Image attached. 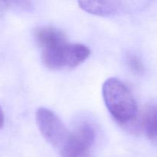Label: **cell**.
Wrapping results in <instances>:
<instances>
[{
  "instance_id": "obj_1",
  "label": "cell",
  "mask_w": 157,
  "mask_h": 157,
  "mask_svg": "<svg viewBox=\"0 0 157 157\" xmlns=\"http://www.w3.org/2000/svg\"><path fill=\"white\" fill-rule=\"evenodd\" d=\"M102 94L107 110L117 122L127 124L135 119L137 104L124 83L117 78H108L103 84Z\"/></svg>"
},
{
  "instance_id": "obj_2",
  "label": "cell",
  "mask_w": 157,
  "mask_h": 157,
  "mask_svg": "<svg viewBox=\"0 0 157 157\" xmlns=\"http://www.w3.org/2000/svg\"><path fill=\"white\" fill-rule=\"evenodd\" d=\"M90 55V48L87 46L65 41L42 50L41 59L48 68L61 70L76 67L86 61Z\"/></svg>"
},
{
  "instance_id": "obj_3",
  "label": "cell",
  "mask_w": 157,
  "mask_h": 157,
  "mask_svg": "<svg viewBox=\"0 0 157 157\" xmlns=\"http://www.w3.org/2000/svg\"><path fill=\"white\" fill-rule=\"evenodd\" d=\"M96 140L95 130L91 124L82 123L72 132L60 149L61 157H90Z\"/></svg>"
},
{
  "instance_id": "obj_4",
  "label": "cell",
  "mask_w": 157,
  "mask_h": 157,
  "mask_svg": "<svg viewBox=\"0 0 157 157\" xmlns=\"http://www.w3.org/2000/svg\"><path fill=\"white\" fill-rule=\"evenodd\" d=\"M35 119L43 137L51 145L60 150L70 133L64 123L53 111L45 107L37 110Z\"/></svg>"
},
{
  "instance_id": "obj_5",
  "label": "cell",
  "mask_w": 157,
  "mask_h": 157,
  "mask_svg": "<svg viewBox=\"0 0 157 157\" xmlns=\"http://www.w3.org/2000/svg\"><path fill=\"white\" fill-rule=\"evenodd\" d=\"M78 4L85 12L100 16L118 15L124 9L123 3L118 1H81Z\"/></svg>"
},
{
  "instance_id": "obj_6",
  "label": "cell",
  "mask_w": 157,
  "mask_h": 157,
  "mask_svg": "<svg viewBox=\"0 0 157 157\" xmlns=\"http://www.w3.org/2000/svg\"><path fill=\"white\" fill-rule=\"evenodd\" d=\"M35 38L42 50L67 41L65 35L61 30L52 26H41L36 29Z\"/></svg>"
},
{
  "instance_id": "obj_7",
  "label": "cell",
  "mask_w": 157,
  "mask_h": 157,
  "mask_svg": "<svg viewBox=\"0 0 157 157\" xmlns=\"http://www.w3.org/2000/svg\"><path fill=\"white\" fill-rule=\"evenodd\" d=\"M142 127L150 139L157 140V107L150 106L144 112Z\"/></svg>"
},
{
  "instance_id": "obj_8",
  "label": "cell",
  "mask_w": 157,
  "mask_h": 157,
  "mask_svg": "<svg viewBox=\"0 0 157 157\" xmlns=\"http://www.w3.org/2000/svg\"><path fill=\"white\" fill-rule=\"evenodd\" d=\"M127 64L133 73L136 75H141L144 73V66L137 55L134 54H129L127 55Z\"/></svg>"
},
{
  "instance_id": "obj_9",
  "label": "cell",
  "mask_w": 157,
  "mask_h": 157,
  "mask_svg": "<svg viewBox=\"0 0 157 157\" xmlns=\"http://www.w3.org/2000/svg\"><path fill=\"white\" fill-rule=\"evenodd\" d=\"M3 125H4V113L0 107V129L3 127Z\"/></svg>"
}]
</instances>
